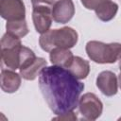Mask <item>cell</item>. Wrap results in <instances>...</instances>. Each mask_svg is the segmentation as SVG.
Masks as SVG:
<instances>
[{
  "mask_svg": "<svg viewBox=\"0 0 121 121\" xmlns=\"http://www.w3.org/2000/svg\"><path fill=\"white\" fill-rule=\"evenodd\" d=\"M39 87L50 110L57 115L73 112L84 84L66 68L52 65L44 67L39 75Z\"/></svg>",
  "mask_w": 121,
  "mask_h": 121,
  "instance_id": "obj_1",
  "label": "cell"
},
{
  "mask_svg": "<svg viewBox=\"0 0 121 121\" xmlns=\"http://www.w3.org/2000/svg\"><path fill=\"white\" fill-rule=\"evenodd\" d=\"M78 32L70 27L63 26L58 29H49L43 33L39 39L41 48L45 52H50L56 47L72 48L78 43Z\"/></svg>",
  "mask_w": 121,
  "mask_h": 121,
  "instance_id": "obj_2",
  "label": "cell"
},
{
  "mask_svg": "<svg viewBox=\"0 0 121 121\" xmlns=\"http://www.w3.org/2000/svg\"><path fill=\"white\" fill-rule=\"evenodd\" d=\"M86 53L91 60L104 64L114 63L121 58V43H105L98 41H90L85 46Z\"/></svg>",
  "mask_w": 121,
  "mask_h": 121,
  "instance_id": "obj_3",
  "label": "cell"
},
{
  "mask_svg": "<svg viewBox=\"0 0 121 121\" xmlns=\"http://www.w3.org/2000/svg\"><path fill=\"white\" fill-rule=\"evenodd\" d=\"M32 21L38 33H44L52 25V9L55 0H31Z\"/></svg>",
  "mask_w": 121,
  "mask_h": 121,
  "instance_id": "obj_4",
  "label": "cell"
},
{
  "mask_svg": "<svg viewBox=\"0 0 121 121\" xmlns=\"http://www.w3.org/2000/svg\"><path fill=\"white\" fill-rule=\"evenodd\" d=\"M1 57L2 62L8 68L16 70L20 69L23 64L36 56L30 48L26 47L23 44H19L12 47L1 48Z\"/></svg>",
  "mask_w": 121,
  "mask_h": 121,
  "instance_id": "obj_5",
  "label": "cell"
},
{
  "mask_svg": "<svg viewBox=\"0 0 121 121\" xmlns=\"http://www.w3.org/2000/svg\"><path fill=\"white\" fill-rule=\"evenodd\" d=\"M78 110L86 120H96L102 113L103 104L94 93H86L79 97Z\"/></svg>",
  "mask_w": 121,
  "mask_h": 121,
  "instance_id": "obj_6",
  "label": "cell"
},
{
  "mask_svg": "<svg viewBox=\"0 0 121 121\" xmlns=\"http://www.w3.org/2000/svg\"><path fill=\"white\" fill-rule=\"evenodd\" d=\"M0 15L7 21L26 19V8L23 0H0Z\"/></svg>",
  "mask_w": 121,
  "mask_h": 121,
  "instance_id": "obj_7",
  "label": "cell"
},
{
  "mask_svg": "<svg viewBox=\"0 0 121 121\" xmlns=\"http://www.w3.org/2000/svg\"><path fill=\"white\" fill-rule=\"evenodd\" d=\"M75 14V5L72 0H58L52 9L53 20L58 24L68 23Z\"/></svg>",
  "mask_w": 121,
  "mask_h": 121,
  "instance_id": "obj_8",
  "label": "cell"
},
{
  "mask_svg": "<svg viewBox=\"0 0 121 121\" xmlns=\"http://www.w3.org/2000/svg\"><path fill=\"white\" fill-rule=\"evenodd\" d=\"M96 86L106 96L116 95L118 91V80L116 75L112 71H102L96 78Z\"/></svg>",
  "mask_w": 121,
  "mask_h": 121,
  "instance_id": "obj_9",
  "label": "cell"
},
{
  "mask_svg": "<svg viewBox=\"0 0 121 121\" xmlns=\"http://www.w3.org/2000/svg\"><path fill=\"white\" fill-rule=\"evenodd\" d=\"M46 65L47 61L45 59L40 57L32 58L20 67V75L26 80H34Z\"/></svg>",
  "mask_w": 121,
  "mask_h": 121,
  "instance_id": "obj_10",
  "label": "cell"
},
{
  "mask_svg": "<svg viewBox=\"0 0 121 121\" xmlns=\"http://www.w3.org/2000/svg\"><path fill=\"white\" fill-rule=\"evenodd\" d=\"M1 89L5 93L12 94L16 92L21 85V75L13 70L3 69L1 71Z\"/></svg>",
  "mask_w": 121,
  "mask_h": 121,
  "instance_id": "obj_11",
  "label": "cell"
},
{
  "mask_svg": "<svg viewBox=\"0 0 121 121\" xmlns=\"http://www.w3.org/2000/svg\"><path fill=\"white\" fill-rule=\"evenodd\" d=\"M50 61L53 65L60 66L63 68H68L71 64L74 55L68 48L56 47L49 52Z\"/></svg>",
  "mask_w": 121,
  "mask_h": 121,
  "instance_id": "obj_12",
  "label": "cell"
},
{
  "mask_svg": "<svg viewBox=\"0 0 121 121\" xmlns=\"http://www.w3.org/2000/svg\"><path fill=\"white\" fill-rule=\"evenodd\" d=\"M78 79H84L90 73V64L88 60L78 56H74L73 60L67 68Z\"/></svg>",
  "mask_w": 121,
  "mask_h": 121,
  "instance_id": "obj_13",
  "label": "cell"
},
{
  "mask_svg": "<svg viewBox=\"0 0 121 121\" xmlns=\"http://www.w3.org/2000/svg\"><path fill=\"white\" fill-rule=\"evenodd\" d=\"M95 14L97 18L103 22H108L113 19L118 11V5L111 0L106 1L99 5L95 9Z\"/></svg>",
  "mask_w": 121,
  "mask_h": 121,
  "instance_id": "obj_14",
  "label": "cell"
},
{
  "mask_svg": "<svg viewBox=\"0 0 121 121\" xmlns=\"http://www.w3.org/2000/svg\"><path fill=\"white\" fill-rule=\"evenodd\" d=\"M6 29L8 33L20 39L25 37L29 31L26 19L17 21H7Z\"/></svg>",
  "mask_w": 121,
  "mask_h": 121,
  "instance_id": "obj_15",
  "label": "cell"
},
{
  "mask_svg": "<svg viewBox=\"0 0 121 121\" xmlns=\"http://www.w3.org/2000/svg\"><path fill=\"white\" fill-rule=\"evenodd\" d=\"M109 1V0H80L81 4L84 6V8H86L87 9H95L99 5H101L102 3Z\"/></svg>",
  "mask_w": 121,
  "mask_h": 121,
  "instance_id": "obj_16",
  "label": "cell"
},
{
  "mask_svg": "<svg viewBox=\"0 0 121 121\" xmlns=\"http://www.w3.org/2000/svg\"><path fill=\"white\" fill-rule=\"evenodd\" d=\"M54 120H77L78 117L76 115V113L73 112H67V113H64V114H60L58 115L57 117L53 118Z\"/></svg>",
  "mask_w": 121,
  "mask_h": 121,
  "instance_id": "obj_17",
  "label": "cell"
},
{
  "mask_svg": "<svg viewBox=\"0 0 121 121\" xmlns=\"http://www.w3.org/2000/svg\"><path fill=\"white\" fill-rule=\"evenodd\" d=\"M118 83H119V87H120V89H121V73H120V75L118 76Z\"/></svg>",
  "mask_w": 121,
  "mask_h": 121,
  "instance_id": "obj_18",
  "label": "cell"
},
{
  "mask_svg": "<svg viewBox=\"0 0 121 121\" xmlns=\"http://www.w3.org/2000/svg\"><path fill=\"white\" fill-rule=\"evenodd\" d=\"M119 69H120V72H121V58L119 60Z\"/></svg>",
  "mask_w": 121,
  "mask_h": 121,
  "instance_id": "obj_19",
  "label": "cell"
},
{
  "mask_svg": "<svg viewBox=\"0 0 121 121\" xmlns=\"http://www.w3.org/2000/svg\"><path fill=\"white\" fill-rule=\"evenodd\" d=\"M119 119H120V120H121V118H119Z\"/></svg>",
  "mask_w": 121,
  "mask_h": 121,
  "instance_id": "obj_20",
  "label": "cell"
}]
</instances>
